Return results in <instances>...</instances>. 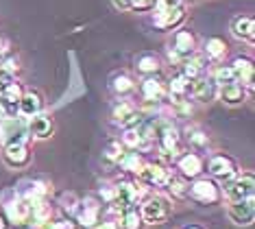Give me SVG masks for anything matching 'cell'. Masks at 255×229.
Wrapping results in <instances>:
<instances>
[{
  "instance_id": "cell-20",
  "label": "cell",
  "mask_w": 255,
  "mask_h": 229,
  "mask_svg": "<svg viewBox=\"0 0 255 229\" xmlns=\"http://www.w3.org/2000/svg\"><path fill=\"white\" fill-rule=\"evenodd\" d=\"M218 96H220V101H223L225 105H229V107H238V105L245 103L247 92H245V85L238 83V81H234V83L220 85Z\"/></svg>"
},
{
  "instance_id": "cell-8",
  "label": "cell",
  "mask_w": 255,
  "mask_h": 229,
  "mask_svg": "<svg viewBox=\"0 0 255 229\" xmlns=\"http://www.w3.org/2000/svg\"><path fill=\"white\" fill-rule=\"evenodd\" d=\"M48 184L44 181H37V179H24L20 181L18 188H13V192L22 199H26L28 203H35V201H42V199L48 197Z\"/></svg>"
},
{
  "instance_id": "cell-19",
  "label": "cell",
  "mask_w": 255,
  "mask_h": 229,
  "mask_svg": "<svg viewBox=\"0 0 255 229\" xmlns=\"http://www.w3.org/2000/svg\"><path fill=\"white\" fill-rule=\"evenodd\" d=\"M168 94H170L172 103H185L192 94V81L183 74H177L172 76L170 85H168Z\"/></svg>"
},
{
  "instance_id": "cell-14",
  "label": "cell",
  "mask_w": 255,
  "mask_h": 229,
  "mask_svg": "<svg viewBox=\"0 0 255 229\" xmlns=\"http://www.w3.org/2000/svg\"><path fill=\"white\" fill-rule=\"evenodd\" d=\"M137 199H140L137 197V186L131 184V181H120V184L114 186V205L118 210L135 205Z\"/></svg>"
},
{
  "instance_id": "cell-32",
  "label": "cell",
  "mask_w": 255,
  "mask_h": 229,
  "mask_svg": "<svg viewBox=\"0 0 255 229\" xmlns=\"http://www.w3.org/2000/svg\"><path fill=\"white\" fill-rule=\"evenodd\" d=\"M236 76H234V70H231V66H220L216 72H214V83L216 85H227V83H234Z\"/></svg>"
},
{
  "instance_id": "cell-41",
  "label": "cell",
  "mask_w": 255,
  "mask_h": 229,
  "mask_svg": "<svg viewBox=\"0 0 255 229\" xmlns=\"http://www.w3.org/2000/svg\"><path fill=\"white\" fill-rule=\"evenodd\" d=\"M0 229H7V223H4L2 216H0Z\"/></svg>"
},
{
  "instance_id": "cell-4",
  "label": "cell",
  "mask_w": 255,
  "mask_h": 229,
  "mask_svg": "<svg viewBox=\"0 0 255 229\" xmlns=\"http://www.w3.org/2000/svg\"><path fill=\"white\" fill-rule=\"evenodd\" d=\"M4 212H7L9 223H15V225H22L31 219V203L26 199L18 197L13 190H11V199L4 195Z\"/></svg>"
},
{
  "instance_id": "cell-39",
  "label": "cell",
  "mask_w": 255,
  "mask_h": 229,
  "mask_svg": "<svg viewBox=\"0 0 255 229\" xmlns=\"http://www.w3.org/2000/svg\"><path fill=\"white\" fill-rule=\"evenodd\" d=\"M94 229H118V225H116L114 221H105V223H98Z\"/></svg>"
},
{
  "instance_id": "cell-3",
  "label": "cell",
  "mask_w": 255,
  "mask_h": 229,
  "mask_svg": "<svg viewBox=\"0 0 255 229\" xmlns=\"http://www.w3.org/2000/svg\"><path fill=\"white\" fill-rule=\"evenodd\" d=\"M190 197L199 203L214 205L223 199V192H220V188L216 186L214 179H196L194 184L190 186Z\"/></svg>"
},
{
  "instance_id": "cell-43",
  "label": "cell",
  "mask_w": 255,
  "mask_h": 229,
  "mask_svg": "<svg viewBox=\"0 0 255 229\" xmlns=\"http://www.w3.org/2000/svg\"><path fill=\"white\" fill-rule=\"evenodd\" d=\"M0 142H2V133H0Z\"/></svg>"
},
{
  "instance_id": "cell-1",
  "label": "cell",
  "mask_w": 255,
  "mask_h": 229,
  "mask_svg": "<svg viewBox=\"0 0 255 229\" xmlns=\"http://www.w3.org/2000/svg\"><path fill=\"white\" fill-rule=\"evenodd\" d=\"M172 214V205H170V199L168 197H161V195H153L148 199H144L142 208H140V216L144 223L148 225H159V223H166Z\"/></svg>"
},
{
  "instance_id": "cell-24",
  "label": "cell",
  "mask_w": 255,
  "mask_h": 229,
  "mask_svg": "<svg viewBox=\"0 0 255 229\" xmlns=\"http://www.w3.org/2000/svg\"><path fill=\"white\" fill-rule=\"evenodd\" d=\"M144 221L140 216V210L135 205L123 210V219H120V229H142Z\"/></svg>"
},
{
  "instance_id": "cell-30",
  "label": "cell",
  "mask_w": 255,
  "mask_h": 229,
  "mask_svg": "<svg viewBox=\"0 0 255 229\" xmlns=\"http://www.w3.org/2000/svg\"><path fill=\"white\" fill-rule=\"evenodd\" d=\"M146 142V140L142 138V133H140V127H135V129H125V136H123V144L125 146H129V149H140V146Z\"/></svg>"
},
{
  "instance_id": "cell-18",
  "label": "cell",
  "mask_w": 255,
  "mask_h": 229,
  "mask_svg": "<svg viewBox=\"0 0 255 229\" xmlns=\"http://www.w3.org/2000/svg\"><path fill=\"white\" fill-rule=\"evenodd\" d=\"M142 96H144V101L150 103V105H159L161 101L166 98V94H168V87L164 81H159V79H153V76H148L146 81H142Z\"/></svg>"
},
{
  "instance_id": "cell-27",
  "label": "cell",
  "mask_w": 255,
  "mask_h": 229,
  "mask_svg": "<svg viewBox=\"0 0 255 229\" xmlns=\"http://www.w3.org/2000/svg\"><path fill=\"white\" fill-rule=\"evenodd\" d=\"M168 190L172 192V197H177V199H185V197H190V184H188V179H183L181 175H170V181H168Z\"/></svg>"
},
{
  "instance_id": "cell-12",
  "label": "cell",
  "mask_w": 255,
  "mask_h": 229,
  "mask_svg": "<svg viewBox=\"0 0 255 229\" xmlns=\"http://www.w3.org/2000/svg\"><path fill=\"white\" fill-rule=\"evenodd\" d=\"M2 160L9 168H24L31 164L28 144H7L2 151Z\"/></svg>"
},
{
  "instance_id": "cell-10",
  "label": "cell",
  "mask_w": 255,
  "mask_h": 229,
  "mask_svg": "<svg viewBox=\"0 0 255 229\" xmlns=\"http://www.w3.org/2000/svg\"><path fill=\"white\" fill-rule=\"evenodd\" d=\"M77 221L81 227L92 229L101 223V205H98L94 199H85V201H79L77 205Z\"/></svg>"
},
{
  "instance_id": "cell-34",
  "label": "cell",
  "mask_w": 255,
  "mask_h": 229,
  "mask_svg": "<svg viewBox=\"0 0 255 229\" xmlns=\"http://www.w3.org/2000/svg\"><path fill=\"white\" fill-rule=\"evenodd\" d=\"M79 205V199L77 195H72V192H66V195H61V208L63 210H70V212H74Z\"/></svg>"
},
{
  "instance_id": "cell-25",
  "label": "cell",
  "mask_w": 255,
  "mask_h": 229,
  "mask_svg": "<svg viewBox=\"0 0 255 229\" xmlns=\"http://www.w3.org/2000/svg\"><path fill=\"white\" fill-rule=\"evenodd\" d=\"M144 157L140 155V153H135V151H131V153H125L123 155V160H120V166H123L127 173H135V175H140V170L144 168Z\"/></svg>"
},
{
  "instance_id": "cell-15",
  "label": "cell",
  "mask_w": 255,
  "mask_h": 229,
  "mask_svg": "<svg viewBox=\"0 0 255 229\" xmlns=\"http://www.w3.org/2000/svg\"><path fill=\"white\" fill-rule=\"evenodd\" d=\"M44 111V98L42 94L35 90H28L22 94L20 103H18V116H24V118H33V116L42 114Z\"/></svg>"
},
{
  "instance_id": "cell-16",
  "label": "cell",
  "mask_w": 255,
  "mask_h": 229,
  "mask_svg": "<svg viewBox=\"0 0 255 229\" xmlns=\"http://www.w3.org/2000/svg\"><path fill=\"white\" fill-rule=\"evenodd\" d=\"M22 94L24 92H22L20 83H13L4 92H0V107L4 111V118H15L18 116V103H20Z\"/></svg>"
},
{
  "instance_id": "cell-13",
  "label": "cell",
  "mask_w": 255,
  "mask_h": 229,
  "mask_svg": "<svg viewBox=\"0 0 255 229\" xmlns=\"http://www.w3.org/2000/svg\"><path fill=\"white\" fill-rule=\"evenodd\" d=\"M53 129H55L53 127V118H50L48 114H44V111L26 120L28 136L35 138V140H48L50 136H53Z\"/></svg>"
},
{
  "instance_id": "cell-29",
  "label": "cell",
  "mask_w": 255,
  "mask_h": 229,
  "mask_svg": "<svg viewBox=\"0 0 255 229\" xmlns=\"http://www.w3.org/2000/svg\"><path fill=\"white\" fill-rule=\"evenodd\" d=\"M137 70L144 74H155L159 70V59L155 55H140L137 57Z\"/></svg>"
},
{
  "instance_id": "cell-38",
  "label": "cell",
  "mask_w": 255,
  "mask_h": 229,
  "mask_svg": "<svg viewBox=\"0 0 255 229\" xmlns=\"http://www.w3.org/2000/svg\"><path fill=\"white\" fill-rule=\"evenodd\" d=\"M114 4L118 9H123V11H129L131 9V0H114Z\"/></svg>"
},
{
  "instance_id": "cell-31",
  "label": "cell",
  "mask_w": 255,
  "mask_h": 229,
  "mask_svg": "<svg viewBox=\"0 0 255 229\" xmlns=\"http://www.w3.org/2000/svg\"><path fill=\"white\" fill-rule=\"evenodd\" d=\"M123 155H125V149H123V144H120V142H109L105 146V151H103V157H105L107 162H114V164L116 162L120 164Z\"/></svg>"
},
{
  "instance_id": "cell-26",
  "label": "cell",
  "mask_w": 255,
  "mask_h": 229,
  "mask_svg": "<svg viewBox=\"0 0 255 229\" xmlns=\"http://www.w3.org/2000/svg\"><path fill=\"white\" fill-rule=\"evenodd\" d=\"M225 52H227V44H225V39H220V37L207 39V44H205V57L207 59L218 61V59H223L225 57Z\"/></svg>"
},
{
  "instance_id": "cell-9",
  "label": "cell",
  "mask_w": 255,
  "mask_h": 229,
  "mask_svg": "<svg viewBox=\"0 0 255 229\" xmlns=\"http://www.w3.org/2000/svg\"><path fill=\"white\" fill-rule=\"evenodd\" d=\"M210 175L214 179H218V181H229V179H234L236 175H238V166H236V162L231 160L229 155H214L212 160H210Z\"/></svg>"
},
{
  "instance_id": "cell-17",
  "label": "cell",
  "mask_w": 255,
  "mask_h": 229,
  "mask_svg": "<svg viewBox=\"0 0 255 229\" xmlns=\"http://www.w3.org/2000/svg\"><path fill=\"white\" fill-rule=\"evenodd\" d=\"M177 170L183 179H196L203 173V160L196 153H183L177 160Z\"/></svg>"
},
{
  "instance_id": "cell-28",
  "label": "cell",
  "mask_w": 255,
  "mask_h": 229,
  "mask_svg": "<svg viewBox=\"0 0 255 229\" xmlns=\"http://www.w3.org/2000/svg\"><path fill=\"white\" fill-rule=\"evenodd\" d=\"M133 87H135V83H133V79L129 74H116L112 79V90L116 94H120V96H125V94L133 92Z\"/></svg>"
},
{
  "instance_id": "cell-37",
  "label": "cell",
  "mask_w": 255,
  "mask_h": 229,
  "mask_svg": "<svg viewBox=\"0 0 255 229\" xmlns=\"http://www.w3.org/2000/svg\"><path fill=\"white\" fill-rule=\"evenodd\" d=\"M46 229H77V225L70 223V221H57V223H53V225H48Z\"/></svg>"
},
{
  "instance_id": "cell-11",
  "label": "cell",
  "mask_w": 255,
  "mask_h": 229,
  "mask_svg": "<svg viewBox=\"0 0 255 229\" xmlns=\"http://www.w3.org/2000/svg\"><path fill=\"white\" fill-rule=\"evenodd\" d=\"M183 20H185V7H183V4L172 7V9H157V11H155V17H153L155 26L164 28V31L177 28Z\"/></svg>"
},
{
  "instance_id": "cell-33",
  "label": "cell",
  "mask_w": 255,
  "mask_h": 229,
  "mask_svg": "<svg viewBox=\"0 0 255 229\" xmlns=\"http://www.w3.org/2000/svg\"><path fill=\"white\" fill-rule=\"evenodd\" d=\"M188 142L192 146H196V149H203V146H207L210 138H207L203 131H199V129H192V131H188Z\"/></svg>"
},
{
  "instance_id": "cell-23",
  "label": "cell",
  "mask_w": 255,
  "mask_h": 229,
  "mask_svg": "<svg viewBox=\"0 0 255 229\" xmlns=\"http://www.w3.org/2000/svg\"><path fill=\"white\" fill-rule=\"evenodd\" d=\"M231 70H234V76L238 83H251L253 81V61L247 59V57H238Z\"/></svg>"
},
{
  "instance_id": "cell-35",
  "label": "cell",
  "mask_w": 255,
  "mask_h": 229,
  "mask_svg": "<svg viewBox=\"0 0 255 229\" xmlns=\"http://www.w3.org/2000/svg\"><path fill=\"white\" fill-rule=\"evenodd\" d=\"M133 11H150L155 9V0H131Z\"/></svg>"
},
{
  "instance_id": "cell-7",
  "label": "cell",
  "mask_w": 255,
  "mask_h": 229,
  "mask_svg": "<svg viewBox=\"0 0 255 229\" xmlns=\"http://www.w3.org/2000/svg\"><path fill=\"white\" fill-rule=\"evenodd\" d=\"M170 170H166V166H161V164H144V168L140 170V181L142 184H146L150 188H166L168 181H170Z\"/></svg>"
},
{
  "instance_id": "cell-42",
  "label": "cell",
  "mask_w": 255,
  "mask_h": 229,
  "mask_svg": "<svg viewBox=\"0 0 255 229\" xmlns=\"http://www.w3.org/2000/svg\"><path fill=\"white\" fill-rule=\"evenodd\" d=\"M185 229H203V227H201V225H188Z\"/></svg>"
},
{
  "instance_id": "cell-21",
  "label": "cell",
  "mask_w": 255,
  "mask_h": 229,
  "mask_svg": "<svg viewBox=\"0 0 255 229\" xmlns=\"http://www.w3.org/2000/svg\"><path fill=\"white\" fill-rule=\"evenodd\" d=\"M231 33L242 42H253L255 37V22L249 15H238L231 20Z\"/></svg>"
},
{
  "instance_id": "cell-5",
  "label": "cell",
  "mask_w": 255,
  "mask_h": 229,
  "mask_svg": "<svg viewBox=\"0 0 255 229\" xmlns=\"http://www.w3.org/2000/svg\"><path fill=\"white\" fill-rule=\"evenodd\" d=\"M227 219L234 225L249 227L255 221V201L247 199V201H231L227 205Z\"/></svg>"
},
{
  "instance_id": "cell-40",
  "label": "cell",
  "mask_w": 255,
  "mask_h": 229,
  "mask_svg": "<svg viewBox=\"0 0 255 229\" xmlns=\"http://www.w3.org/2000/svg\"><path fill=\"white\" fill-rule=\"evenodd\" d=\"M28 229H46V225H37V223H33V225H28Z\"/></svg>"
},
{
  "instance_id": "cell-36",
  "label": "cell",
  "mask_w": 255,
  "mask_h": 229,
  "mask_svg": "<svg viewBox=\"0 0 255 229\" xmlns=\"http://www.w3.org/2000/svg\"><path fill=\"white\" fill-rule=\"evenodd\" d=\"M181 0H155V7L157 9H172V7H179Z\"/></svg>"
},
{
  "instance_id": "cell-22",
  "label": "cell",
  "mask_w": 255,
  "mask_h": 229,
  "mask_svg": "<svg viewBox=\"0 0 255 229\" xmlns=\"http://www.w3.org/2000/svg\"><path fill=\"white\" fill-rule=\"evenodd\" d=\"M216 94H218V87L214 81H207V79H203V76H196L192 81V94H190V96H194L196 101L210 103L216 98Z\"/></svg>"
},
{
  "instance_id": "cell-6",
  "label": "cell",
  "mask_w": 255,
  "mask_h": 229,
  "mask_svg": "<svg viewBox=\"0 0 255 229\" xmlns=\"http://www.w3.org/2000/svg\"><path fill=\"white\" fill-rule=\"evenodd\" d=\"M196 48V39L190 31H177L175 33V42H172V50H170V61L175 63H183L185 59L194 55Z\"/></svg>"
},
{
  "instance_id": "cell-2",
  "label": "cell",
  "mask_w": 255,
  "mask_h": 229,
  "mask_svg": "<svg viewBox=\"0 0 255 229\" xmlns=\"http://www.w3.org/2000/svg\"><path fill=\"white\" fill-rule=\"evenodd\" d=\"M225 197L231 201H247V199H253L255 192V179L253 173H245V175H236L234 179L225 181V186L220 188Z\"/></svg>"
}]
</instances>
